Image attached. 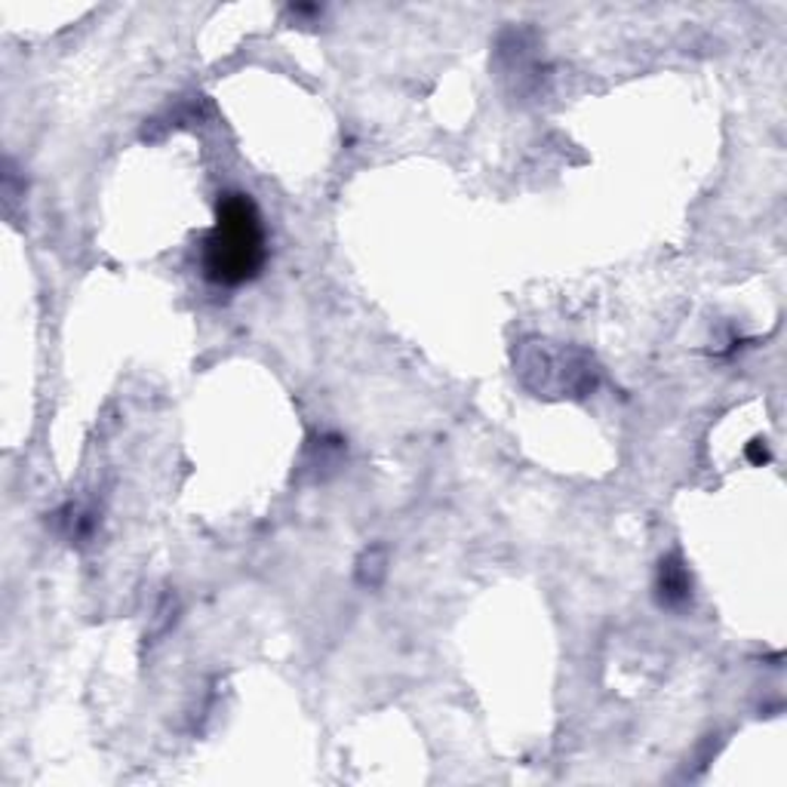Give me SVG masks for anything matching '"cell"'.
I'll use <instances>...</instances> for the list:
<instances>
[{"mask_svg": "<svg viewBox=\"0 0 787 787\" xmlns=\"http://www.w3.org/2000/svg\"><path fill=\"white\" fill-rule=\"evenodd\" d=\"M268 258V238L256 201L243 191H228L216 206V225L201 243V268L209 283L238 290L253 283Z\"/></svg>", "mask_w": 787, "mask_h": 787, "instance_id": "1", "label": "cell"}, {"mask_svg": "<svg viewBox=\"0 0 787 787\" xmlns=\"http://www.w3.org/2000/svg\"><path fill=\"white\" fill-rule=\"evenodd\" d=\"M523 382L545 397H584L597 388V366L579 348L526 344L520 358Z\"/></svg>", "mask_w": 787, "mask_h": 787, "instance_id": "2", "label": "cell"}, {"mask_svg": "<svg viewBox=\"0 0 787 787\" xmlns=\"http://www.w3.org/2000/svg\"><path fill=\"white\" fill-rule=\"evenodd\" d=\"M655 591H658V600H662V606H683L689 603L692 597V579H689V569L686 564L677 557V554H670L662 560L658 566V579H655Z\"/></svg>", "mask_w": 787, "mask_h": 787, "instance_id": "3", "label": "cell"}, {"mask_svg": "<svg viewBox=\"0 0 787 787\" xmlns=\"http://www.w3.org/2000/svg\"><path fill=\"white\" fill-rule=\"evenodd\" d=\"M385 579V550H366V557L360 560V582L376 588Z\"/></svg>", "mask_w": 787, "mask_h": 787, "instance_id": "4", "label": "cell"}, {"mask_svg": "<svg viewBox=\"0 0 787 787\" xmlns=\"http://www.w3.org/2000/svg\"><path fill=\"white\" fill-rule=\"evenodd\" d=\"M748 459H751L753 464L766 462V459H770V449H766V444H763V440H753V444L748 446Z\"/></svg>", "mask_w": 787, "mask_h": 787, "instance_id": "5", "label": "cell"}]
</instances>
